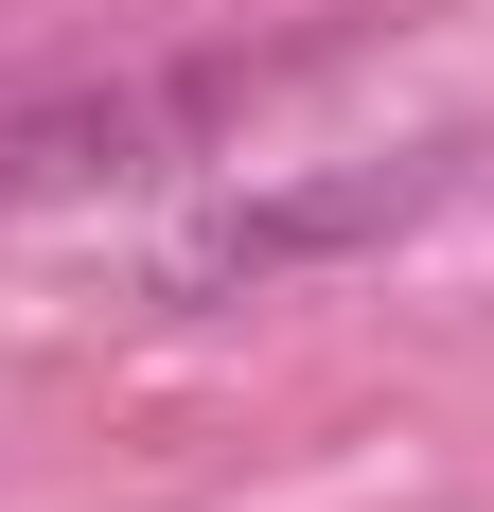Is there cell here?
Masks as SVG:
<instances>
[{
	"mask_svg": "<svg viewBox=\"0 0 494 512\" xmlns=\"http://www.w3.org/2000/svg\"><path fill=\"white\" fill-rule=\"evenodd\" d=\"M406 177H336V195H265V212H212L195 248H177V283H265V265H318L353 248V230H389Z\"/></svg>",
	"mask_w": 494,
	"mask_h": 512,
	"instance_id": "6da1fadb",
	"label": "cell"
}]
</instances>
